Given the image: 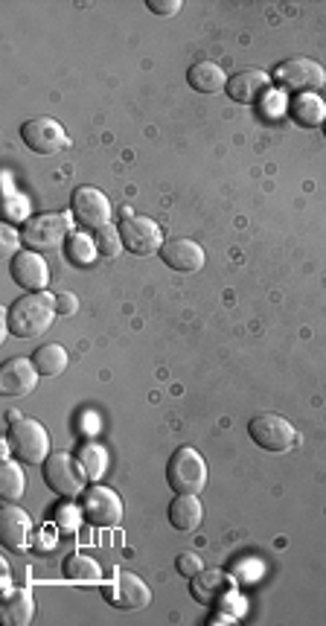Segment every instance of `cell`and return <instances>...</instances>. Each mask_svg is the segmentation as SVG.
<instances>
[{
  "label": "cell",
  "instance_id": "6da1fadb",
  "mask_svg": "<svg viewBox=\"0 0 326 626\" xmlns=\"http://www.w3.org/2000/svg\"><path fill=\"white\" fill-rule=\"evenodd\" d=\"M53 318H56V300H50V295L44 292H30L6 309V330L15 338H38L50 330Z\"/></svg>",
  "mask_w": 326,
  "mask_h": 626
},
{
  "label": "cell",
  "instance_id": "7a4b0ae2",
  "mask_svg": "<svg viewBox=\"0 0 326 626\" xmlns=\"http://www.w3.org/2000/svg\"><path fill=\"white\" fill-rule=\"evenodd\" d=\"M9 449L18 461L38 466L50 458V434L30 417L9 414Z\"/></svg>",
  "mask_w": 326,
  "mask_h": 626
},
{
  "label": "cell",
  "instance_id": "3957f363",
  "mask_svg": "<svg viewBox=\"0 0 326 626\" xmlns=\"http://www.w3.org/2000/svg\"><path fill=\"white\" fill-rule=\"evenodd\" d=\"M166 484L175 495H198L207 484V463L193 446L175 449V455L166 463Z\"/></svg>",
  "mask_w": 326,
  "mask_h": 626
},
{
  "label": "cell",
  "instance_id": "277c9868",
  "mask_svg": "<svg viewBox=\"0 0 326 626\" xmlns=\"http://www.w3.org/2000/svg\"><path fill=\"white\" fill-rule=\"evenodd\" d=\"M44 466V481L47 487L62 498H76V495L85 493V484L91 481L88 472L82 469L79 458H73L70 452H53Z\"/></svg>",
  "mask_w": 326,
  "mask_h": 626
},
{
  "label": "cell",
  "instance_id": "5b68a950",
  "mask_svg": "<svg viewBox=\"0 0 326 626\" xmlns=\"http://www.w3.org/2000/svg\"><path fill=\"white\" fill-rule=\"evenodd\" d=\"M274 82L294 97L321 91L326 85V70L315 59H289L274 70Z\"/></svg>",
  "mask_w": 326,
  "mask_h": 626
},
{
  "label": "cell",
  "instance_id": "8992f818",
  "mask_svg": "<svg viewBox=\"0 0 326 626\" xmlns=\"http://www.w3.org/2000/svg\"><path fill=\"white\" fill-rule=\"evenodd\" d=\"M248 434H251V440L260 449L271 452V455H283V452H289L294 443H297V431L280 414H257L248 423Z\"/></svg>",
  "mask_w": 326,
  "mask_h": 626
},
{
  "label": "cell",
  "instance_id": "52a82bcc",
  "mask_svg": "<svg viewBox=\"0 0 326 626\" xmlns=\"http://www.w3.org/2000/svg\"><path fill=\"white\" fill-rule=\"evenodd\" d=\"M120 239L123 248L137 254V257H149L163 248V233L158 222H152L149 216H134L129 207L123 210V222H120Z\"/></svg>",
  "mask_w": 326,
  "mask_h": 626
},
{
  "label": "cell",
  "instance_id": "ba28073f",
  "mask_svg": "<svg viewBox=\"0 0 326 626\" xmlns=\"http://www.w3.org/2000/svg\"><path fill=\"white\" fill-rule=\"evenodd\" d=\"M70 233V219L67 213H41L24 222L21 228V242L33 251H50L59 248Z\"/></svg>",
  "mask_w": 326,
  "mask_h": 626
},
{
  "label": "cell",
  "instance_id": "9c48e42d",
  "mask_svg": "<svg viewBox=\"0 0 326 626\" xmlns=\"http://www.w3.org/2000/svg\"><path fill=\"white\" fill-rule=\"evenodd\" d=\"M102 594H105V600H108L114 609H123V612L146 609L149 600H152L149 586H146L137 574H131V571H117L114 580L102 589Z\"/></svg>",
  "mask_w": 326,
  "mask_h": 626
},
{
  "label": "cell",
  "instance_id": "30bf717a",
  "mask_svg": "<svg viewBox=\"0 0 326 626\" xmlns=\"http://www.w3.org/2000/svg\"><path fill=\"white\" fill-rule=\"evenodd\" d=\"M21 140L27 143V149L35 155H56L67 146V134L62 123L50 120V117H35L21 126Z\"/></svg>",
  "mask_w": 326,
  "mask_h": 626
},
{
  "label": "cell",
  "instance_id": "8fae6325",
  "mask_svg": "<svg viewBox=\"0 0 326 626\" xmlns=\"http://www.w3.org/2000/svg\"><path fill=\"white\" fill-rule=\"evenodd\" d=\"M82 513L97 528H117L123 522V501L108 487H91L82 498Z\"/></svg>",
  "mask_w": 326,
  "mask_h": 626
},
{
  "label": "cell",
  "instance_id": "7c38bea8",
  "mask_svg": "<svg viewBox=\"0 0 326 626\" xmlns=\"http://www.w3.org/2000/svg\"><path fill=\"white\" fill-rule=\"evenodd\" d=\"M70 204H73V219L82 228L99 231V228L111 225V201L102 196L97 187H79L70 198Z\"/></svg>",
  "mask_w": 326,
  "mask_h": 626
},
{
  "label": "cell",
  "instance_id": "4fadbf2b",
  "mask_svg": "<svg viewBox=\"0 0 326 626\" xmlns=\"http://www.w3.org/2000/svg\"><path fill=\"white\" fill-rule=\"evenodd\" d=\"M225 91L236 105H257L260 99L271 94V79H268V73H262L257 67H245L230 76Z\"/></svg>",
  "mask_w": 326,
  "mask_h": 626
},
{
  "label": "cell",
  "instance_id": "5bb4252c",
  "mask_svg": "<svg viewBox=\"0 0 326 626\" xmlns=\"http://www.w3.org/2000/svg\"><path fill=\"white\" fill-rule=\"evenodd\" d=\"M33 536V519L18 507V504H6L0 513V539L3 548L12 554H24Z\"/></svg>",
  "mask_w": 326,
  "mask_h": 626
},
{
  "label": "cell",
  "instance_id": "9a60e30c",
  "mask_svg": "<svg viewBox=\"0 0 326 626\" xmlns=\"http://www.w3.org/2000/svg\"><path fill=\"white\" fill-rule=\"evenodd\" d=\"M9 271H12V280L27 292H44L50 283V268L35 251H18L12 257Z\"/></svg>",
  "mask_w": 326,
  "mask_h": 626
},
{
  "label": "cell",
  "instance_id": "2e32d148",
  "mask_svg": "<svg viewBox=\"0 0 326 626\" xmlns=\"http://www.w3.org/2000/svg\"><path fill=\"white\" fill-rule=\"evenodd\" d=\"M161 260L172 271H181V274H193V271H201L204 268V248L193 242V239H169L163 242V248L158 251Z\"/></svg>",
  "mask_w": 326,
  "mask_h": 626
},
{
  "label": "cell",
  "instance_id": "e0dca14e",
  "mask_svg": "<svg viewBox=\"0 0 326 626\" xmlns=\"http://www.w3.org/2000/svg\"><path fill=\"white\" fill-rule=\"evenodd\" d=\"M38 385V370L27 359H9L0 367V394L3 396H27Z\"/></svg>",
  "mask_w": 326,
  "mask_h": 626
},
{
  "label": "cell",
  "instance_id": "ac0fdd59",
  "mask_svg": "<svg viewBox=\"0 0 326 626\" xmlns=\"http://www.w3.org/2000/svg\"><path fill=\"white\" fill-rule=\"evenodd\" d=\"M204 519V510H201V501L196 495H175V501L169 504V525L181 533H190L196 530Z\"/></svg>",
  "mask_w": 326,
  "mask_h": 626
},
{
  "label": "cell",
  "instance_id": "d6986e66",
  "mask_svg": "<svg viewBox=\"0 0 326 626\" xmlns=\"http://www.w3.org/2000/svg\"><path fill=\"white\" fill-rule=\"evenodd\" d=\"M187 82L198 94H219L222 88H228V76L225 70L213 62H196L187 70Z\"/></svg>",
  "mask_w": 326,
  "mask_h": 626
},
{
  "label": "cell",
  "instance_id": "ffe728a7",
  "mask_svg": "<svg viewBox=\"0 0 326 626\" xmlns=\"http://www.w3.org/2000/svg\"><path fill=\"white\" fill-rule=\"evenodd\" d=\"M35 615V600L33 594L24 592V589H15V592L6 594L3 600V621L9 626H27Z\"/></svg>",
  "mask_w": 326,
  "mask_h": 626
},
{
  "label": "cell",
  "instance_id": "44dd1931",
  "mask_svg": "<svg viewBox=\"0 0 326 626\" xmlns=\"http://www.w3.org/2000/svg\"><path fill=\"white\" fill-rule=\"evenodd\" d=\"M30 362L35 364V370H38V376H59V373H65L67 367V350L62 344H41L38 350L33 353V359Z\"/></svg>",
  "mask_w": 326,
  "mask_h": 626
},
{
  "label": "cell",
  "instance_id": "7402d4cb",
  "mask_svg": "<svg viewBox=\"0 0 326 626\" xmlns=\"http://www.w3.org/2000/svg\"><path fill=\"white\" fill-rule=\"evenodd\" d=\"M67 580L73 583H85V586H94V583H102V568H99L97 560L85 557V554H70L62 565Z\"/></svg>",
  "mask_w": 326,
  "mask_h": 626
},
{
  "label": "cell",
  "instance_id": "603a6c76",
  "mask_svg": "<svg viewBox=\"0 0 326 626\" xmlns=\"http://www.w3.org/2000/svg\"><path fill=\"white\" fill-rule=\"evenodd\" d=\"M225 592H228V580L219 571H201L193 577V594L204 606H213Z\"/></svg>",
  "mask_w": 326,
  "mask_h": 626
},
{
  "label": "cell",
  "instance_id": "cb8c5ba5",
  "mask_svg": "<svg viewBox=\"0 0 326 626\" xmlns=\"http://www.w3.org/2000/svg\"><path fill=\"white\" fill-rule=\"evenodd\" d=\"M289 114L294 117V123L300 126H318L326 120V108L324 102L312 94H300L289 102Z\"/></svg>",
  "mask_w": 326,
  "mask_h": 626
},
{
  "label": "cell",
  "instance_id": "d4e9b609",
  "mask_svg": "<svg viewBox=\"0 0 326 626\" xmlns=\"http://www.w3.org/2000/svg\"><path fill=\"white\" fill-rule=\"evenodd\" d=\"M0 493H3V501H18L21 495L27 493V478H24V469L18 463H3V469H0Z\"/></svg>",
  "mask_w": 326,
  "mask_h": 626
},
{
  "label": "cell",
  "instance_id": "484cf974",
  "mask_svg": "<svg viewBox=\"0 0 326 626\" xmlns=\"http://www.w3.org/2000/svg\"><path fill=\"white\" fill-rule=\"evenodd\" d=\"M99 257L97 251V242H94V236H88V233H73L70 239H67V260L73 265H91L94 260Z\"/></svg>",
  "mask_w": 326,
  "mask_h": 626
},
{
  "label": "cell",
  "instance_id": "4316f807",
  "mask_svg": "<svg viewBox=\"0 0 326 626\" xmlns=\"http://www.w3.org/2000/svg\"><path fill=\"white\" fill-rule=\"evenodd\" d=\"M79 463H82V469L88 472V478H102V472H105V452L99 449L97 443H85L82 449H79Z\"/></svg>",
  "mask_w": 326,
  "mask_h": 626
},
{
  "label": "cell",
  "instance_id": "83f0119b",
  "mask_svg": "<svg viewBox=\"0 0 326 626\" xmlns=\"http://www.w3.org/2000/svg\"><path fill=\"white\" fill-rule=\"evenodd\" d=\"M94 242H97L99 257H117L120 248H123V239H120V228L114 225H105L94 233Z\"/></svg>",
  "mask_w": 326,
  "mask_h": 626
},
{
  "label": "cell",
  "instance_id": "f1b7e54d",
  "mask_svg": "<svg viewBox=\"0 0 326 626\" xmlns=\"http://www.w3.org/2000/svg\"><path fill=\"white\" fill-rule=\"evenodd\" d=\"M27 213H30L27 198L15 196V193L6 198V204H3V216H6L9 222H27Z\"/></svg>",
  "mask_w": 326,
  "mask_h": 626
},
{
  "label": "cell",
  "instance_id": "f546056e",
  "mask_svg": "<svg viewBox=\"0 0 326 626\" xmlns=\"http://www.w3.org/2000/svg\"><path fill=\"white\" fill-rule=\"evenodd\" d=\"M175 571L181 574V577H187V580H193L196 574H201L204 571V562H201V557L198 554H178V560H175Z\"/></svg>",
  "mask_w": 326,
  "mask_h": 626
},
{
  "label": "cell",
  "instance_id": "4dcf8cb0",
  "mask_svg": "<svg viewBox=\"0 0 326 626\" xmlns=\"http://www.w3.org/2000/svg\"><path fill=\"white\" fill-rule=\"evenodd\" d=\"M56 300V315H73L76 309H79V300L76 295H70V292H59V295L53 297Z\"/></svg>",
  "mask_w": 326,
  "mask_h": 626
},
{
  "label": "cell",
  "instance_id": "1f68e13d",
  "mask_svg": "<svg viewBox=\"0 0 326 626\" xmlns=\"http://www.w3.org/2000/svg\"><path fill=\"white\" fill-rule=\"evenodd\" d=\"M155 15H163V18H169V15H175V12H181V0H149L146 3Z\"/></svg>",
  "mask_w": 326,
  "mask_h": 626
},
{
  "label": "cell",
  "instance_id": "d6a6232c",
  "mask_svg": "<svg viewBox=\"0 0 326 626\" xmlns=\"http://www.w3.org/2000/svg\"><path fill=\"white\" fill-rule=\"evenodd\" d=\"M56 522H59L65 530L76 528V510H73V507H62V510L56 513Z\"/></svg>",
  "mask_w": 326,
  "mask_h": 626
},
{
  "label": "cell",
  "instance_id": "836d02e7",
  "mask_svg": "<svg viewBox=\"0 0 326 626\" xmlns=\"http://www.w3.org/2000/svg\"><path fill=\"white\" fill-rule=\"evenodd\" d=\"M3 242H6V245H3V251H12V248H15V231H12V228H6V231H3Z\"/></svg>",
  "mask_w": 326,
  "mask_h": 626
},
{
  "label": "cell",
  "instance_id": "e575fe53",
  "mask_svg": "<svg viewBox=\"0 0 326 626\" xmlns=\"http://www.w3.org/2000/svg\"><path fill=\"white\" fill-rule=\"evenodd\" d=\"M324 137H326V120H324Z\"/></svg>",
  "mask_w": 326,
  "mask_h": 626
}]
</instances>
